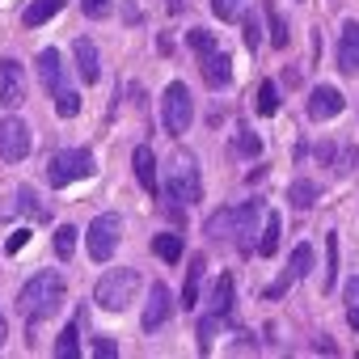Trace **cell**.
Returning a JSON list of instances; mask_svg holds the SVG:
<instances>
[{
	"instance_id": "6da1fadb",
	"label": "cell",
	"mask_w": 359,
	"mask_h": 359,
	"mask_svg": "<svg viewBox=\"0 0 359 359\" xmlns=\"http://www.w3.org/2000/svg\"><path fill=\"white\" fill-rule=\"evenodd\" d=\"M258 224H262V199H250L241 208H224L208 220V237L216 241H237V250H254V237H258Z\"/></svg>"
},
{
	"instance_id": "7a4b0ae2",
	"label": "cell",
	"mask_w": 359,
	"mask_h": 359,
	"mask_svg": "<svg viewBox=\"0 0 359 359\" xmlns=\"http://www.w3.org/2000/svg\"><path fill=\"white\" fill-rule=\"evenodd\" d=\"M64 292H68V283H64V275H55V271H43V275H34L22 292H18V309L30 317V321H43V317H51V313H60V304H64Z\"/></svg>"
},
{
	"instance_id": "3957f363",
	"label": "cell",
	"mask_w": 359,
	"mask_h": 359,
	"mask_svg": "<svg viewBox=\"0 0 359 359\" xmlns=\"http://www.w3.org/2000/svg\"><path fill=\"white\" fill-rule=\"evenodd\" d=\"M135 292H140V271H135V266H118V271H106V275L97 279L93 300H97V309H106V313H123V309L135 300Z\"/></svg>"
},
{
	"instance_id": "277c9868",
	"label": "cell",
	"mask_w": 359,
	"mask_h": 359,
	"mask_svg": "<svg viewBox=\"0 0 359 359\" xmlns=\"http://www.w3.org/2000/svg\"><path fill=\"white\" fill-rule=\"evenodd\" d=\"M165 191L173 203H199L203 199V182H199V169L191 152H173L169 173H165Z\"/></svg>"
},
{
	"instance_id": "5b68a950",
	"label": "cell",
	"mask_w": 359,
	"mask_h": 359,
	"mask_svg": "<svg viewBox=\"0 0 359 359\" xmlns=\"http://www.w3.org/2000/svg\"><path fill=\"white\" fill-rule=\"evenodd\" d=\"M93 169H97V161H93L89 148H68V152H55V156H51V165H47V182H51L55 191H64V187H72V182H85V177H93Z\"/></svg>"
},
{
	"instance_id": "8992f818",
	"label": "cell",
	"mask_w": 359,
	"mask_h": 359,
	"mask_svg": "<svg viewBox=\"0 0 359 359\" xmlns=\"http://www.w3.org/2000/svg\"><path fill=\"white\" fill-rule=\"evenodd\" d=\"M161 123H165L169 135H187V131H191V123H195V102H191V89H187L182 81L165 85V93H161Z\"/></svg>"
},
{
	"instance_id": "52a82bcc",
	"label": "cell",
	"mask_w": 359,
	"mask_h": 359,
	"mask_svg": "<svg viewBox=\"0 0 359 359\" xmlns=\"http://www.w3.org/2000/svg\"><path fill=\"white\" fill-rule=\"evenodd\" d=\"M118 241H123V216H118V212L93 216V224H89V233H85L89 258H93V262H110L114 250H118Z\"/></svg>"
},
{
	"instance_id": "ba28073f",
	"label": "cell",
	"mask_w": 359,
	"mask_h": 359,
	"mask_svg": "<svg viewBox=\"0 0 359 359\" xmlns=\"http://www.w3.org/2000/svg\"><path fill=\"white\" fill-rule=\"evenodd\" d=\"M309 271H313V245H309V241H300V245L287 254V266L279 271V279L266 287V300H279V296H283V292H287L300 275H309Z\"/></svg>"
},
{
	"instance_id": "9c48e42d",
	"label": "cell",
	"mask_w": 359,
	"mask_h": 359,
	"mask_svg": "<svg viewBox=\"0 0 359 359\" xmlns=\"http://www.w3.org/2000/svg\"><path fill=\"white\" fill-rule=\"evenodd\" d=\"M26 68L18 60H0V106L5 110H18L26 102Z\"/></svg>"
},
{
	"instance_id": "30bf717a",
	"label": "cell",
	"mask_w": 359,
	"mask_h": 359,
	"mask_svg": "<svg viewBox=\"0 0 359 359\" xmlns=\"http://www.w3.org/2000/svg\"><path fill=\"white\" fill-rule=\"evenodd\" d=\"M30 144L34 140L22 118H0V161H26Z\"/></svg>"
},
{
	"instance_id": "8fae6325",
	"label": "cell",
	"mask_w": 359,
	"mask_h": 359,
	"mask_svg": "<svg viewBox=\"0 0 359 359\" xmlns=\"http://www.w3.org/2000/svg\"><path fill=\"white\" fill-rule=\"evenodd\" d=\"M346 110V97L334 89V85H317L313 93H309V118L313 123H330V118H338Z\"/></svg>"
},
{
	"instance_id": "7c38bea8",
	"label": "cell",
	"mask_w": 359,
	"mask_h": 359,
	"mask_svg": "<svg viewBox=\"0 0 359 359\" xmlns=\"http://www.w3.org/2000/svg\"><path fill=\"white\" fill-rule=\"evenodd\" d=\"M169 313H173V292H169V283H152L148 287V304H144V330H161L165 321H169Z\"/></svg>"
},
{
	"instance_id": "4fadbf2b",
	"label": "cell",
	"mask_w": 359,
	"mask_h": 359,
	"mask_svg": "<svg viewBox=\"0 0 359 359\" xmlns=\"http://www.w3.org/2000/svg\"><path fill=\"white\" fill-rule=\"evenodd\" d=\"M199 72H203V81H208L212 89H224V85L233 81V60H229L220 47H212V51L199 55Z\"/></svg>"
},
{
	"instance_id": "5bb4252c",
	"label": "cell",
	"mask_w": 359,
	"mask_h": 359,
	"mask_svg": "<svg viewBox=\"0 0 359 359\" xmlns=\"http://www.w3.org/2000/svg\"><path fill=\"white\" fill-rule=\"evenodd\" d=\"M39 81H43V89H47L51 97L64 89V64H60V51H55V47L39 51Z\"/></svg>"
},
{
	"instance_id": "9a60e30c",
	"label": "cell",
	"mask_w": 359,
	"mask_h": 359,
	"mask_svg": "<svg viewBox=\"0 0 359 359\" xmlns=\"http://www.w3.org/2000/svg\"><path fill=\"white\" fill-rule=\"evenodd\" d=\"M338 68L342 72H359V22H346L342 26V39H338Z\"/></svg>"
},
{
	"instance_id": "2e32d148",
	"label": "cell",
	"mask_w": 359,
	"mask_h": 359,
	"mask_svg": "<svg viewBox=\"0 0 359 359\" xmlns=\"http://www.w3.org/2000/svg\"><path fill=\"white\" fill-rule=\"evenodd\" d=\"M72 55H76V72H81V81H85V85H93V81L102 76V64H97V47H93L89 39H76V43H72Z\"/></svg>"
},
{
	"instance_id": "e0dca14e",
	"label": "cell",
	"mask_w": 359,
	"mask_h": 359,
	"mask_svg": "<svg viewBox=\"0 0 359 359\" xmlns=\"http://www.w3.org/2000/svg\"><path fill=\"white\" fill-rule=\"evenodd\" d=\"M131 169H135V177H140V187H144L148 195H156V156H152L148 144H140V148L131 152Z\"/></svg>"
},
{
	"instance_id": "ac0fdd59",
	"label": "cell",
	"mask_w": 359,
	"mask_h": 359,
	"mask_svg": "<svg viewBox=\"0 0 359 359\" xmlns=\"http://www.w3.org/2000/svg\"><path fill=\"white\" fill-rule=\"evenodd\" d=\"M279 237H283V220H279V212H262V233H258L254 250H258L262 258H271V254L279 250Z\"/></svg>"
},
{
	"instance_id": "d6986e66",
	"label": "cell",
	"mask_w": 359,
	"mask_h": 359,
	"mask_svg": "<svg viewBox=\"0 0 359 359\" xmlns=\"http://www.w3.org/2000/svg\"><path fill=\"white\" fill-rule=\"evenodd\" d=\"M317 199H321V187H317V182H309V177H296V182L287 187V203H292L296 212H309Z\"/></svg>"
},
{
	"instance_id": "ffe728a7",
	"label": "cell",
	"mask_w": 359,
	"mask_h": 359,
	"mask_svg": "<svg viewBox=\"0 0 359 359\" xmlns=\"http://www.w3.org/2000/svg\"><path fill=\"white\" fill-rule=\"evenodd\" d=\"M203 275H208V258H203V254H195V258H191V271H187V292H182V304H187V309H191V304H199Z\"/></svg>"
},
{
	"instance_id": "44dd1931",
	"label": "cell",
	"mask_w": 359,
	"mask_h": 359,
	"mask_svg": "<svg viewBox=\"0 0 359 359\" xmlns=\"http://www.w3.org/2000/svg\"><path fill=\"white\" fill-rule=\"evenodd\" d=\"M208 309L233 321V275H229V271L216 279V292H212V304H208Z\"/></svg>"
},
{
	"instance_id": "7402d4cb",
	"label": "cell",
	"mask_w": 359,
	"mask_h": 359,
	"mask_svg": "<svg viewBox=\"0 0 359 359\" xmlns=\"http://www.w3.org/2000/svg\"><path fill=\"white\" fill-rule=\"evenodd\" d=\"M64 5H68V0H34V5L22 13V26H43V22H51Z\"/></svg>"
},
{
	"instance_id": "603a6c76",
	"label": "cell",
	"mask_w": 359,
	"mask_h": 359,
	"mask_svg": "<svg viewBox=\"0 0 359 359\" xmlns=\"http://www.w3.org/2000/svg\"><path fill=\"white\" fill-rule=\"evenodd\" d=\"M152 254H156L161 262H177V258H182V237H177V233L152 237Z\"/></svg>"
},
{
	"instance_id": "cb8c5ba5",
	"label": "cell",
	"mask_w": 359,
	"mask_h": 359,
	"mask_svg": "<svg viewBox=\"0 0 359 359\" xmlns=\"http://www.w3.org/2000/svg\"><path fill=\"white\" fill-rule=\"evenodd\" d=\"M220 325H229V317H220V313H212V309H208V313H203V321H199V351H203V355L212 351V338L220 334Z\"/></svg>"
},
{
	"instance_id": "d4e9b609",
	"label": "cell",
	"mask_w": 359,
	"mask_h": 359,
	"mask_svg": "<svg viewBox=\"0 0 359 359\" xmlns=\"http://www.w3.org/2000/svg\"><path fill=\"white\" fill-rule=\"evenodd\" d=\"M233 152H237V156H258V152H262V140H258V131L241 127V131H237V140H233Z\"/></svg>"
},
{
	"instance_id": "484cf974",
	"label": "cell",
	"mask_w": 359,
	"mask_h": 359,
	"mask_svg": "<svg viewBox=\"0 0 359 359\" xmlns=\"http://www.w3.org/2000/svg\"><path fill=\"white\" fill-rule=\"evenodd\" d=\"M266 22H271V43L275 47H287V22H283V13L266 0Z\"/></svg>"
},
{
	"instance_id": "4316f807",
	"label": "cell",
	"mask_w": 359,
	"mask_h": 359,
	"mask_svg": "<svg viewBox=\"0 0 359 359\" xmlns=\"http://www.w3.org/2000/svg\"><path fill=\"white\" fill-rule=\"evenodd\" d=\"M275 110H279V89H275L271 81H262V85H258V114L271 118Z\"/></svg>"
},
{
	"instance_id": "83f0119b",
	"label": "cell",
	"mask_w": 359,
	"mask_h": 359,
	"mask_svg": "<svg viewBox=\"0 0 359 359\" xmlns=\"http://www.w3.org/2000/svg\"><path fill=\"white\" fill-rule=\"evenodd\" d=\"M55 114H60V118H76V114H81V93L60 89V93H55Z\"/></svg>"
},
{
	"instance_id": "f1b7e54d",
	"label": "cell",
	"mask_w": 359,
	"mask_h": 359,
	"mask_svg": "<svg viewBox=\"0 0 359 359\" xmlns=\"http://www.w3.org/2000/svg\"><path fill=\"white\" fill-rule=\"evenodd\" d=\"M76 237H81V233H76L72 224H60V229H55V254H60V258H72Z\"/></svg>"
},
{
	"instance_id": "f546056e",
	"label": "cell",
	"mask_w": 359,
	"mask_h": 359,
	"mask_svg": "<svg viewBox=\"0 0 359 359\" xmlns=\"http://www.w3.org/2000/svg\"><path fill=\"white\" fill-rule=\"evenodd\" d=\"M325 250H330V271H325V292H334V283H338V233H330L325 237Z\"/></svg>"
},
{
	"instance_id": "4dcf8cb0",
	"label": "cell",
	"mask_w": 359,
	"mask_h": 359,
	"mask_svg": "<svg viewBox=\"0 0 359 359\" xmlns=\"http://www.w3.org/2000/svg\"><path fill=\"white\" fill-rule=\"evenodd\" d=\"M55 355H64V359L81 355V342H76V321H68V330L60 334V342H55Z\"/></svg>"
},
{
	"instance_id": "1f68e13d",
	"label": "cell",
	"mask_w": 359,
	"mask_h": 359,
	"mask_svg": "<svg viewBox=\"0 0 359 359\" xmlns=\"http://www.w3.org/2000/svg\"><path fill=\"white\" fill-rule=\"evenodd\" d=\"M187 43H191V51H195V55H203V51H212V47H216V34L199 26V30H191V34H187Z\"/></svg>"
},
{
	"instance_id": "d6a6232c",
	"label": "cell",
	"mask_w": 359,
	"mask_h": 359,
	"mask_svg": "<svg viewBox=\"0 0 359 359\" xmlns=\"http://www.w3.org/2000/svg\"><path fill=\"white\" fill-rule=\"evenodd\" d=\"M346 321L359 330V279H351V283H346Z\"/></svg>"
},
{
	"instance_id": "836d02e7",
	"label": "cell",
	"mask_w": 359,
	"mask_h": 359,
	"mask_svg": "<svg viewBox=\"0 0 359 359\" xmlns=\"http://www.w3.org/2000/svg\"><path fill=\"white\" fill-rule=\"evenodd\" d=\"M241 5H245V0H212V9H216V18H220V22H237Z\"/></svg>"
},
{
	"instance_id": "e575fe53",
	"label": "cell",
	"mask_w": 359,
	"mask_h": 359,
	"mask_svg": "<svg viewBox=\"0 0 359 359\" xmlns=\"http://www.w3.org/2000/svg\"><path fill=\"white\" fill-rule=\"evenodd\" d=\"M93 355H97V359H114V355H118V342H114L110 334H97V338H93Z\"/></svg>"
},
{
	"instance_id": "d590c367",
	"label": "cell",
	"mask_w": 359,
	"mask_h": 359,
	"mask_svg": "<svg viewBox=\"0 0 359 359\" xmlns=\"http://www.w3.org/2000/svg\"><path fill=\"white\" fill-rule=\"evenodd\" d=\"M241 34H245V47H250V51H258L262 30H258V22H254V18H245V22H241Z\"/></svg>"
},
{
	"instance_id": "8d00e7d4",
	"label": "cell",
	"mask_w": 359,
	"mask_h": 359,
	"mask_svg": "<svg viewBox=\"0 0 359 359\" xmlns=\"http://www.w3.org/2000/svg\"><path fill=\"white\" fill-rule=\"evenodd\" d=\"M110 5H114V0H81L85 18H106V13H110Z\"/></svg>"
},
{
	"instance_id": "74e56055",
	"label": "cell",
	"mask_w": 359,
	"mask_h": 359,
	"mask_svg": "<svg viewBox=\"0 0 359 359\" xmlns=\"http://www.w3.org/2000/svg\"><path fill=\"white\" fill-rule=\"evenodd\" d=\"M26 241H30V233H26V229H18V233L9 237V254H18V250H26Z\"/></svg>"
},
{
	"instance_id": "f35d334b",
	"label": "cell",
	"mask_w": 359,
	"mask_h": 359,
	"mask_svg": "<svg viewBox=\"0 0 359 359\" xmlns=\"http://www.w3.org/2000/svg\"><path fill=\"white\" fill-rule=\"evenodd\" d=\"M0 346H5V317H0Z\"/></svg>"
}]
</instances>
